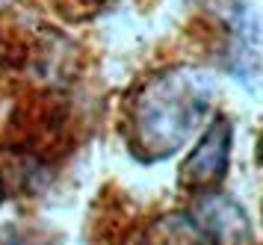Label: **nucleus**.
Listing matches in <instances>:
<instances>
[{
	"label": "nucleus",
	"instance_id": "obj_4",
	"mask_svg": "<svg viewBox=\"0 0 263 245\" xmlns=\"http://www.w3.org/2000/svg\"><path fill=\"white\" fill-rule=\"evenodd\" d=\"M0 201H3V183H0Z\"/></svg>",
	"mask_w": 263,
	"mask_h": 245
},
{
	"label": "nucleus",
	"instance_id": "obj_2",
	"mask_svg": "<svg viewBox=\"0 0 263 245\" xmlns=\"http://www.w3.org/2000/svg\"><path fill=\"white\" fill-rule=\"evenodd\" d=\"M228 151H231V127L225 118H216L201 136V142L192 148L190 160L183 163V183L192 186H213L222 180L228 168Z\"/></svg>",
	"mask_w": 263,
	"mask_h": 245
},
{
	"label": "nucleus",
	"instance_id": "obj_3",
	"mask_svg": "<svg viewBox=\"0 0 263 245\" xmlns=\"http://www.w3.org/2000/svg\"><path fill=\"white\" fill-rule=\"evenodd\" d=\"M190 219L210 239H242V236H249L246 213L239 210L234 201H228L225 195H216V192L213 195H204L192 207Z\"/></svg>",
	"mask_w": 263,
	"mask_h": 245
},
{
	"label": "nucleus",
	"instance_id": "obj_1",
	"mask_svg": "<svg viewBox=\"0 0 263 245\" xmlns=\"http://www.w3.org/2000/svg\"><path fill=\"white\" fill-rule=\"evenodd\" d=\"M207 109V95L195 74L166 71L151 80L133 112V133L145 157H166L186 142Z\"/></svg>",
	"mask_w": 263,
	"mask_h": 245
}]
</instances>
